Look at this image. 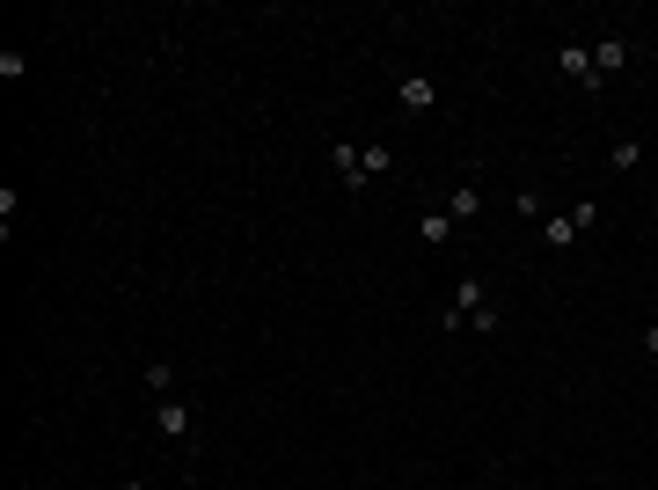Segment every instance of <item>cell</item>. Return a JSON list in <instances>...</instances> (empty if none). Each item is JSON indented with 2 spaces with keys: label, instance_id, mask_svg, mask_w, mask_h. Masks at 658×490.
I'll list each match as a JSON object with an SVG mask.
<instances>
[{
  "label": "cell",
  "instance_id": "cell-1",
  "mask_svg": "<svg viewBox=\"0 0 658 490\" xmlns=\"http://www.w3.org/2000/svg\"><path fill=\"white\" fill-rule=\"evenodd\" d=\"M585 227H600V198H578L571 213H542V242L549 249H571Z\"/></svg>",
  "mask_w": 658,
  "mask_h": 490
},
{
  "label": "cell",
  "instance_id": "cell-2",
  "mask_svg": "<svg viewBox=\"0 0 658 490\" xmlns=\"http://www.w3.org/2000/svg\"><path fill=\"white\" fill-rule=\"evenodd\" d=\"M483 308H490L483 278H461V286H454V300H446V315H439V330H468V322H476Z\"/></svg>",
  "mask_w": 658,
  "mask_h": 490
},
{
  "label": "cell",
  "instance_id": "cell-3",
  "mask_svg": "<svg viewBox=\"0 0 658 490\" xmlns=\"http://www.w3.org/2000/svg\"><path fill=\"white\" fill-rule=\"evenodd\" d=\"M154 432L161 439H191V395H161L154 403Z\"/></svg>",
  "mask_w": 658,
  "mask_h": 490
},
{
  "label": "cell",
  "instance_id": "cell-4",
  "mask_svg": "<svg viewBox=\"0 0 658 490\" xmlns=\"http://www.w3.org/2000/svg\"><path fill=\"white\" fill-rule=\"evenodd\" d=\"M388 169H395V147H388V139H366L359 176H351V198H366V183H373V176H388Z\"/></svg>",
  "mask_w": 658,
  "mask_h": 490
},
{
  "label": "cell",
  "instance_id": "cell-5",
  "mask_svg": "<svg viewBox=\"0 0 658 490\" xmlns=\"http://www.w3.org/2000/svg\"><path fill=\"white\" fill-rule=\"evenodd\" d=\"M395 103H403L410 118H425V110H439V81H425V74H403V81H395Z\"/></svg>",
  "mask_w": 658,
  "mask_h": 490
},
{
  "label": "cell",
  "instance_id": "cell-6",
  "mask_svg": "<svg viewBox=\"0 0 658 490\" xmlns=\"http://www.w3.org/2000/svg\"><path fill=\"white\" fill-rule=\"evenodd\" d=\"M556 74H571L578 88H600L593 81V44H556Z\"/></svg>",
  "mask_w": 658,
  "mask_h": 490
},
{
  "label": "cell",
  "instance_id": "cell-7",
  "mask_svg": "<svg viewBox=\"0 0 658 490\" xmlns=\"http://www.w3.org/2000/svg\"><path fill=\"white\" fill-rule=\"evenodd\" d=\"M629 52H637V44H629V37H600V44H593V81L622 74V66H629Z\"/></svg>",
  "mask_w": 658,
  "mask_h": 490
},
{
  "label": "cell",
  "instance_id": "cell-8",
  "mask_svg": "<svg viewBox=\"0 0 658 490\" xmlns=\"http://www.w3.org/2000/svg\"><path fill=\"white\" fill-rule=\"evenodd\" d=\"M417 235H425V249H446V242H454V235H461V220H454V213H446V205H432V213H425V220H417Z\"/></svg>",
  "mask_w": 658,
  "mask_h": 490
},
{
  "label": "cell",
  "instance_id": "cell-9",
  "mask_svg": "<svg viewBox=\"0 0 658 490\" xmlns=\"http://www.w3.org/2000/svg\"><path fill=\"white\" fill-rule=\"evenodd\" d=\"M439 205H446L454 220H476V213H483V191H476V183H454V191H446Z\"/></svg>",
  "mask_w": 658,
  "mask_h": 490
},
{
  "label": "cell",
  "instance_id": "cell-10",
  "mask_svg": "<svg viewBox=\"0 0 658 490\" xmlns=\"http://www.w3.org/2000/svg\"><path fill=\"white\" fill-rule=\"evenodd\" d=\"M637 161H644V139H615V147H607V169L615 176H637Z\"/></svg>",
  "mask_w": 658,
  "mask_h": 490
},
{
  "label": "cell",
  "instance_id": "cell-11",
  "mask_svg": "<svg viewBox=\"0 0 658 490\" xmlns=\"http://www.w3.org/2000/svg\"><path fill=\"white\" fill-rule=\"evenodd\" d=\"M139 381H147V395L161 403V395H176V366H169V359H147V373H139Z\"/></svg>",
  "mask_w": 658,
  "mask_h": 490
},
{
  "label": "cell",
  "instance_id": "cell-12",
  "mask_svg": "<svg viewBox=\"0 0 658 490\" xmlns=\"http://www.w3.org/2000/svg\"><path fill=\"white\" fill-rule=\"evenodd\" d=\"M644 352H651V359H658V322H651V330H644Z\"/></svg>",
  "mask_w": 658,
  "mask_h": 490
},
{
  "label": "cell",
  "instance_id": "cell-13",
  "mask_svg": "<svg viewBox=\"0 0 658 490\" xmlns=\"http://www.w3.org/2000/svg\"><path fill=\"white\" fill-rule=\"evenodd\" d=\"M125 490H147V483H139V476H132V483H125Z\"/></svg>",
  "mask_w": 658,
  "mask_h": 490
},
{
  "label": "cell",
  "instance_id": "cell-14",
  "mask_svg": "<svg viewBox=\"0 0 658 490\" xmlns=\"http://www.w3.org/2000/svg\"><path fill=\"white\" fill-rule=\"evenodd\" d=\"M512 490H527V483H512Z\"/></svg>",
  "mask_w": 658,
  "mask_h": 490
}]
</instances>
